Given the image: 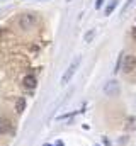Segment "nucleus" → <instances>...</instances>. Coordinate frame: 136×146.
Masks as SVG:
<instances>
[{
  "label": "nucleus",
  "mask_w": 136,
  "mask_h": 146,
  "mask_svg": "<svg viewBox=\"0 0 136 146\" xmlns=\"http://www.w3.org/2000/svg\"><path fill=\"white\" fill-rule=\"evenodd\" d=\"M102 3H104V0H97V2H95V9H101Z\"/></svg>",
  "instance_id": "11"
},
{
  "label": "nucleus",
  "mask_w": 136,
  "mask_h": 146,
  "mask_svg": "<svg viewBox=\"0 0 136 146\" xmlns=\"http://www.w3.org/2000/svg\"><path fill=\"white\" fill-rule=\"evenodd\" d=\"M133 37H135V39H136V27H135V29H133Z\"/></svg>",
  "instance_id": "12"
},
{
  "label": "nucleus",
  "mask_w": 136,
  "mask_h": 146,
  "mask_svg": "<svg viewBox=\"0 0 136 146\" xmlns=\"http://www.w3.org/2000/svg\"><path fill=\"white\" fill-rule=\"evenodd\" d=\"M133 3H135V0H126V3H124V7H123V10H121V15H123V17L128 14V10L133 7Z\"/></svg>",
  "instance_id": "8"
},
{
  "label": "nucleus",
  "mask_w": 136,
  "mask_h": 146,
  "mask_svg": "<svg viewBox=\"0 0 136 146\" xmlns=\"http://www.w3.org/2000/svg\"><path fill=\"white\" fill-rule=\"evenodd\" d=\"M97 146H99V145H97Z\"/></svg>",
  "instance_id": "15"
},
{
  "label": "nucleus",
  "mask_w": 136,
  "mask_h": 146,
  "mask_svg": "<svg viewBox=\"0 0 136 146\" xmlns=\"http://www.w3.org/2000/svg\"><path fill=\"white\" fill-rule=\"evenodd\" d=\"M24 109H26V99H24V97H19L17 102H15V112L21 114Z\"/></svg>",
  "instance_id": "6"
},
{
  "label": "nucleus",
  "mask_w": 136,
  "mask_h": 146,
  "mask_svg": "<svg viewBox=\"0 0 136 146\" xmlns=\"http://www.w3.org/2000/svg\"><path fill=\"white\" fill-rule=\"evenodd\" d=\"M34 22H36V19H34V15H31V14H24L19 19V24H21L22 29H31L34 26Z\"/></svg>",
  "instance_id": "4"
},
{
  "label": "nucleus",
  "mask_w": 136,
  "mask_h": 146,
  "mask_svg": "<svg viewBox=\"0 0 136 146\" xmlns=\"http://www.w3.org/2000/svg\"><path fill=\"white\" fill-rule=\"evenodd\" d=\"M80 61H82V60H80V56H78V58H75V60L71 61V65L67 68V72L63 73V76H61V85H63V87H65V85H68V82L71 80V76H73V75H75V72L78 70Z\"/></svg>",
  "instance_id": "1"
},
{
  "label": "nucleus",
  "mask_w": 136,
  "mask_h": 146,
  "mask_svg": "<svg viewBox=\"0 0 136 146\" xmlns=\"http://www.w3.org/2000/svg\"><path fill=\"white\" fill-rule=\"evenodd\" d=\"M10 131V122H0V134Z\"/></svg>",
  "instance_id": "10"
},
{
  "label": "nucleus",
  "mask_w": 136,
  "mask_h": 146,
  "mask_svg": "<svg viewBox=\"0 0 136 146\" xmlns=\"http://www.w3.org/2000/svg\"><path fill=\"white\" fill-rule=\"evenodd\" d=\"M44 146H53V145H48V143H46V145H44Z\"/></svg>",
  "instance_id": "14"
},
{
  "label": "nucleus",
  "mask_w": 136,
  "mask_h": 146,
  "mask_svg": "<svg viewBox=\"0 0 136 146\" xmlns=\"http://www.w3.org/2000/svg\"><path fill=\"white\" fill-rule=\"evenodd\" d=\"M56 146H63V143H61V141H58V143H56Z\"/></svg>",
  "instance_id": "13"
},
{
  "label": "nucleus",
  "mask_w": 136,
  "mask_h": 146,
  "mask_svg": "<svg viewBox=\"0 0 136 146\" xmlns=\"http://www.w3.org/2000/svg\"><path fill=\"white\" fill-rule=\"evenodd\" d=\"M116 5H117V0H111V3H109V5L105 7V10H104V14H105V15H111V14L114 12Z\"/></svg>",
  "instance_id": "7"
},
{
  "label": "nucleus",
  "mask_w": 136,
  "mask_h": 146,
  "mask_svg": "<svg viewBox=\"0 0 136 146\" xmlns=\"http://www.w3.org/2000/svg\"><path fill=\"white\" fill-rule=\"evenodd\" d=\"M136 68V56L135 54H124L123 56V72L131 73Z\"/></svg>",
  "instance_id": "2"
},
{
  "label": "nucleus",
  "mask_w": 136,
  "mask_h": 146,
  "mask_svg": "<svg viewBox=\"0 0 136 146\" xmlns=\"http://www.w3.org/2000/svg\"><path fill=\"white\" fill-rule=\"evenodd\" d=\"M36 83H37V80H36L34 75H26V76L22 78V85H24L26 88H34Z\"/></svg>",
  "instance_id": "5"
},
{
  "label": "nucleus",
  "mask_w": 136,
  "mask_h": 146,
  "mask_svg": "<svg viewBox=\"0 0 136 146\" xmlns=\"http://www.w3.org/2000/svg\"><path fill=\"white\" fill-rule=\"evenodd\" d=\"M104 94H105V95H109V97L117 95V94H119V83H117L116 80L107 82V83L104 85Z\"/></svg>",
  "instance_id": "3"
},
{
  "label": "nucleus",
  "mask_w": 136,
  "mask_h": 146,
  "mask_svg": "<svg viewBox=\"0 0 136 146\" xmlns=\"http://www.w3.org/2000/svg\"><path fill=\"white\" fill-rule=\"evenodd\" d=\"M94 37H95V29H90V31H87V33H85V36H83V41H85V42H90Z\"/></svg>",
  "instance_id": "9"
}]
</instances>
